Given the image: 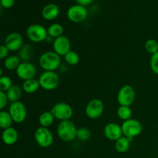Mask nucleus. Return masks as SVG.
<instances>
[{"label":"nucleus","mask_w":158,"mask_h":158,"mask_svg":"<svg viewBox=\"0 0 158 158\" xmlns=\"http://www.w3.org/2000/svg\"><path fill=\"white\" fill-rule=\"evenodd\" d=\"M61 63L60 56L54 51H47L40 56L39 64L45 71H55L58 69Z\"/></svg>","instance_id":"nucleus-1"},{"label":"nucleus","mask_w":158,"mask_h":158,"mask_svg":"<svg viewBox=\"0 0 158 158\" xmlns=\"http://www.w3.org/2000/svg\"><path fill=\"white\" fill-rule=\"evenodd\" d=\"M77 128L70 120L60 121L57 126V135L64 142H71L77 137Z\"/></svg>","instance_id":"nucleus-2"},{"label":"nucleus","mask_w":158,"mask_h":158,"mask_svg":"<svg viewBox=\"0 0 158 158\" xmlns=\"http://www.w3.org/2000/svg\"><path fill=\"white\" fill-rule=\"evenodd\" d=\"M121 127L123 136L132 140H134V137H138L143 131L142 123L135 119H130L126 121H123Z\"/></svg>","instance_id":"nucleus-3"},{"label":"nucleus","mask_w":158,"mask_h":158,"mask_svg":"<svg viewBox=\"0 0 158 158\" xmlns=\"http://www.w3.org/2000/svg\"><path fill=\"white\" fill-rule=\"evenodd\" d=\"M40 87L45 90H53L60 83V77L55 71H45L39 78Z\"/></svg>","instance_id":"nucleus-4"},{"label":"nucleus","mask_w":158,"mask_h":158,"mask_svg":"<svg viewBox=\"0 0 158 158\" xmlns=\"http://www.w3.org/2000/svg\"><path fill=\"white\" fill-rule=\"evenodd\" d=\"M26 35L32 43H42L48 36L47 29L40 24H32L26 29Z\"/></svg>","instance_id":"nucleus-5"},{"label":"nucleus","mask_w":158,"mask_h":158,"mask_svg":"<svg viewBox=\"0 0 158 158\" xmlns=\"http://www.w3.org/2000/svg\"><path fill=\"white\" fill-rule=\"evenodd\" d=\"M50 111L53 114L55 119L60 121L70 120L73 115V110L72 106L64 102L57 103L52 106Z\"/></svg>","instance_id":"nucleus-6"},{"label":"nucleus","mask_w":158,"mask_h":158,"mask_svg":"<svg viewBox=\"0 0 158 158\" xmlns=\"http://www.w3.org/2000/svg\"><path fill=\"white\" fill-rule=\"evenodd\" d=\"M35 142L40 147L43 148H48L53 143V135L49 129L46 127L37 128L34 134Z\"/></svg>","instance_id":"nucleus-7"},{"label":"nucleus","mask_w":158,"mask_h":158,"mask_svg":"<svg viewBox=\"0 0 158 158\" xmlns=\"http://www.w3.org/2000/svg\"><path fill=\"white\" fill-rule=\"evenodd\" d=\"M15 123H21L25 121L27 117V110L24 103L21 101L12 103L9 106V111Z\"/></svg>","instance_id":"nucleus-8"},{"label":"nucleus","mask_w":158,"mask_h":158,"mask_svg":"<svg viewBox=\"0 0 158 158\" xmlns=\"http://www.w3.org/2000/svg\"><path fill=\"white\" fill-rule=\"evenodd\" d=\"M136 93L134 88L130 85H124L119 90L117 94V102L120 106H131L134 102Z\"/></svg>","instance_id":"nucleus-9"},{"label":"nucleus","mask_w":158,"mask_h":158,"mask_svg":"<svg viewBox=\"0 0 158 158\" xmlns=\"http://www.w3.org/2000/svg\"><path fill=\"white\" fill-rule=\"evenodd\" d=\"M66 15L69 20L73 23H81L88 16V11L84 6L80 4L73 5L68 9Z\"/></svg>","instance_id":"nucleus-10"},{"label":"nucleus","mask_w":158,"mask_h":158,"mask_svg":"<svg viewBox=\"0 0 158 158\" xmlns=\"http://www.w3.org/2000/svg\"><path fill=\"white\" fill-rule=\"evenodd\" d=\"M103 111H104V104L103 101L99 99L91 100L87 103L85 110L86 116L92 120H96L100 117Z\"/></svg>","instance_id":"nucleus-11"},{"label":"nucleus","mask_w":158,"mask_h":158,"mask_svg":"<svg viewBox=\"0 0 158 158\" xmlns=\"http://www.w3.org/2000/svg\"><path fill=\"white\" fill-rule=\"evenodd\" d=\"M15 73L19 78L26 81L35 77L36 74V67L30 62H22L15 70Z\"/></svg>","instance_id":"nucleus-12"},{"label":"nucleus","mask_w":158,"mask_h":158,"mask_svg":"<svg viewBox=\"0 0 158 158\" xmlns=\"http://www.w3.org/2000/svg\"><path fill=\"white\" fill-rule=\"evenodd\" d=\"M52 48L56 53L60 56H65L69 51H71L70 41L66 36L62 35L54 40Z\"/></svg>","instance_id":"nucleus-13"},{"label":"nucleus","mask_w":158,"mask_h":158,"mask_svg":"<svg viewBox=\"0 0 158 158\" xmlns=\"http://www.w3.org/2000/svg\"><path fill=\"white\" fill-rule=\"evenodd\" d=\"M4 45L8 48L10 52L19 51L23 46V39L21 34L13 32L9 33L5 40Z\"/></svg>","instance_id":"nucleus-14"},{"label":"nucleus","mask_w":158,"mask_h":158,"mask_svg":"<svg viewBox=\"0 0 158 158\" xmlns=\"http://www.w3.org/2000/svg\"><path fill=\"white\" fill-rule=\"evenodd\" d=\"M104 136L110 140L117 141L118 139L123 136L121 126L116 123H109L104 127L103 129Z\"/></svg>","instance_id":"nucleus-15"},{"label":"nucleus","mask_w":158,"mask_h":158,"mask_svg":"<svg viewBox=\"0 0 158 158\" xmlns=\"http://www.w3.org/2000/svg\"><path fill=\"white\" fill-rule=\"evenodd\" d=\"M59 14H60V7L55 3H49L42 9L43 18L49 21L56 19Z\"/></svg>","instance_id":"nucleus-16"},{"label":"nucleus","mask_w":158,"mask_h":158,"mask_svg":"<svg viewBox=\"0 0 158 158\" xmlns=\"http://www.w3.org/2000/svg\"><path fill=\"white\" fill-rule=\"evenodd\" d=\"M3 143L8 146L15 144L19 139V133L15 128L9 127L8 129L3 130L2 134Z\"/></svg>","instance_id":"nucleus-17"},{"label":"nucleus","mask_w":158,"mask_h":158,"mask_svg":"<svg viewBox=\"0 0 158 158\" xmlns=\"http://www.w3.org/2000/svg\"><path fill=\"white\" fill-rule=\"evenodd\" d=\"M22 61L19 56H9L4 60V67L9 70H16L17 68L21 64Z\"/></svg>","instance_id":"nucleus-18"},{"label":"nucleus","mask_w":158,"mask_h":158,"mask_svg":"<svg viewBox=\"0 0 158 158\" xmlns=\"http://www.w3.org/2000/svg\"><path fill=\"white\" fill-rule=\"evenodd\" d=\"M55 117L51 111H44L39 117V123L43 127L48 128L54 123Z\"/></svg>","instance_id":"nucleus-19"},{"label":"nucleus","mask_w":158,"mask_h":158,"mask_svg":"<svg viewBox=\"0 0 158 158\" xmlns=\"http://www.w3.org/2000/svg\"><path fill=\"white\" fill-rule=\"evenodd\" d=\"M132 140L129 139L128 137L123 136L120 139L115 141V149L117 152L123 153L127 152L131 147V143Z\"/></svg>","instance_id":"nucleus-20"},{"label":"nucleus","mask_w":158,"mask_h":158,"mask_svg":"<svg viewBox=\"0 0 158 158\" xmlns=\"http://www.w3.org/2000/svg\"><path fill=\"white\" fill-rule=\"evenodd\" d=\"M32 54H33L32 46L29 43L23 45L19 51V57L23 62H29L32 58Z\"/></svg>","instance_id":"nucleus-21"},{"label":"nucleus","mask_w":158,"mask_h":158,"mask_svg":"<svg viewBox=\"0 0 158 158\" xmlns=\"http://www.w3.org/2000/svg\"><path fill=\"white\" fill-rule=\"evenodd\" d=\"M40 82L34 78L26 80L23 83V89L26 94H34L40 89Z\"/></svg>","instance_id":"nucleus-22"},{"label":"nucleus","mask_w":158,"mask_h":158,"mask_svg":"<svg viewBox=\"0 0 158 158\" xmlns=\"http://www.w3.org/2000/svg\"><path fill=\"white\" fill-rule=\"evenodd\" d=\"M22 94H23V90L21 88L17 85H13L9 90L6 92L7 94L8 99L9 101L14 103V102L19 101V99L21 98Z\"/></svg>","instance_id":"nucleus-23"},{"label":"nucleus","mask_w":158,"mask_h":158,"mask_svg":"<svg viewBox=\"0 0 158 158\" xmlns=\"http://www.w3.org/2000/svg\"><path fill=\"white\" fill-rule=\"evenodd\" d=\"M63 31H64L63 26L60 23H53V24L50 25L47 29L48 35L53 38L54 40L63 35Z\"/></svg>","instance_id":"nucleus-24"},{"label":"nucleus","mask_w":158,"mask_h":158,"mask_svg":"<svg viewBox=\"0 0 158 158\" xmlns=\"http://www.w3.org/2000/svg\"><path fill=\"white\" fill-rule=\"evenodd\" d=\"M12 122L14 121L9 112L5 110H2L0 112V127L2 129L6 130L12 127Z\"/></svg>","instance_id":"nucleus-25"},{"label":"nucleus","mask_w":158,"mask_h":158,"mask_svg":"<svg viewBox=\"0 0 158 158\" xmlns=\"http://www.w3.org/2000/svg\"><path fill=\"white\" fill-rule=\"evenodd\" d=\"M117 116H118L120 120L126 121V120L131 119L132 110H131L130 106H120L117 109Z\"/></svg>","instance_id":"nucleus-26"},{"label":"nucleus","mask_w":158,"mask_h":158,"mask_svg":"<svg viewBox=\"0 0 158 158\" xmlns=\"http://www.w3.org/2000/svg\"><path fill=\"white\" fill-rule=\"evenodd\" d=\"M65 61L67 64L70 66H76L80 62V56L77 52L74 51H69L67 54L64 56Z\"/></svg>","instance_id":"nucleus-27"},{"label":"nucleus","mask_w":158,"mask_h":158,"mask_svg":"<svg viewBox=\"0 0 158 158\" xmlns=\"http://www.w3.org/2000/svg\"><path fill=\"white\" fill-rule=\"evenodd\" d=\"M144 47L148 53L153 55L158 52V42L154 39H150L145 42Z\"/></svg>","instance_id":"nucleus-28"},{"label":"nucleus","mask_w":158,"mask_h":158,"mask_svg":"<svg viewBox=\"0 0 158 158\" xmlns=\"http://www.w3.org/2000/svg\"><path fill=\"white\" fill-rule=\"evenodd\" d=\"M12 86V80L10 77L7 76L0 77V91L6 93Z\"/></svg>","instance_id":"nucleus-29"},{"label":"nucleus","mask_w":158,"mask_h":158,"mask_svg":"<svg viewBox=\"0 0 158 158\" xmlns=\"http://www.w3.org/2000/svg\"><path fill=\"white\" fill-rule=\"evenodd\" d=\"M91 132L88 128L86 127H80L77 129V138L81 141H87L90 139Z\"/></svg>","instance_id":"nucleus-30"},{"label":"nucleus","mask_w":158,"mask_h":158,"mask_svg":"<svg viewBox=\"0 0 158 158\" xmlns=\"http://www.w3.org/2000/svg\"><path fill=\"white\" fill-rule=\"evenodd\" d=\"M150 66L153 73L158 75V52L151 55L150 59Z\"/></svg>","instance_id":"nucleus-31"},{"label":"nucleus","mask_w":158,"mask_h":158,"mask_svg":"<svg viewBox=\"0 0 158 158\" xmlns=\"http://www.w3.org/2000/svg\"><path fill=\"white\" fill-rule=\"evenodd\" d=\"M8 101H9V99H8L6 93L0 91V109L2 110L7 106Z\"/></svg>","instance_id":"nucleus-32"},{"label":"nucleus","mask_w":158,"mask_h":158,"mask_svg":"<svg viewBox=\"0 0 158 158\" xmlns=\"http://www.w3.org/2000/svg\"><path fill=\"white\" fill-rule=\"evenodd\" d=\"M10 51L8 49V48L4 44L0 46V58L2 60H5L9 56V52Z\"/></svg>","instance_id":"nucleus-33"},{"label":"nucleus","mask_w":158,"mask_h":158,"mask_svg":"<svg viewBox=\"0 0 158 158\" xmlns=\"http://www.w3.org/2000/svg\"><path fill=\"white\" fill-rule=\"evenodd\" d=\"M15 0H0V4L2 7L5 9H10L15 4Z\"/></svg>","instance_id":"nucleus-34"},{"label":"nucleus","mask_w":158,"mask_h":158,"mask_svg":"<svg viewBox=\"0 0 158 158\" xmlns=\"http://www.w3.org/2000/svg\"><path fill=\"white\" fill-rule=\"evenodd\" d=\"M77 2V4H80L81 6H87V5H89L91 2H92L94 0H75Z\"/></svg>","instance_id":"nucleus-35"},{"label":"nucleus","mask_w":158,"mask_h":158,"mask_svg":"<svg viewBox=\"0 0 158 158\" xmlns=\"http://www.w3.org/2000/svg\"><path fill=\"white\" fill-rule=\"evenodd\" d=\"M157 150H158V147H157Z\"/></svg>","instance_id":"nucleus-36"}]
</instances>
